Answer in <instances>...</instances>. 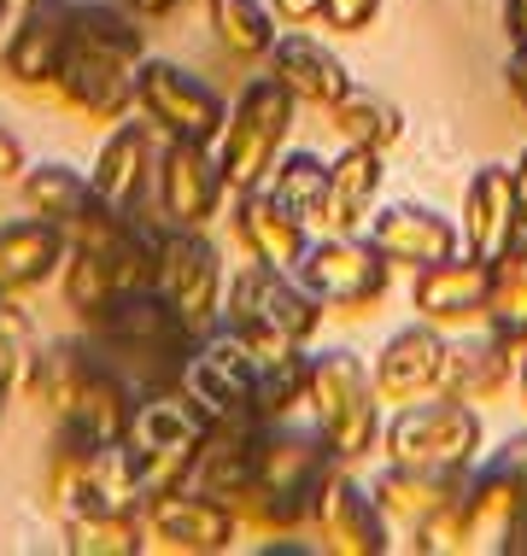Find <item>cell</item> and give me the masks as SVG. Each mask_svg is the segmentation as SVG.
Returning <instances> with one entry per match:
<instances>
[{
    "mask_svg": "<svg viewBox=\"0 0 527 556\" xmlns=\"http://www.w3.org/2000/svg\"><path fill=\"white\" fill-rule=\"evenodd\" d=\"M205 428H211V422H205L200 410H193L183 393H176V387H171V393H141V404H135L124 440H129V451H135V463H141L147 498L188 486Z\"/></svg>",
    "mask_w": 527,
    "mask_h": 556,
    "instance_id": "8",
    "label": "cell"
},
{
    "mask_svg": "<svg viewBox=\"0 0 527 556\" xmlns=\"http://www.w3.org/2000/svg\"><path fill=\"white\" fill-rule=\"evenodd\" d=\"M323 311L328 305L299 281V269L259 264V258H247L223 288V323L259 352V364L293 352V345H311L316 328H323Z\"/></svg>",
    "mask_w": 527,
    "mask_h": 556,
    "instance_id": "4",
    "label": "cell"
},
{
    "mask_svg": "<svg viewBox=\"0 0 527 556\" xmlns=\"http://www.w3.org/2000/svg\"><path fill=\"white\" fill-rule=\"evenodd\" d=\"M7 399H12V387H7V375H0V416H7Z\"/></svg>",
    "mask_w": 527,
    "mask_h": 556,
    "instance_id": "49",
    "label": "cell"
},
{
    "mask_svg": "<svg viewBox=\"0 0 527 556\" xmlns=\"http://www.w3.org/2000/svg\"><path fill=\"white\" fill-rule=\"evenodd\" d=\"M153 539H147L141 516H124V509H77L65 516V551L71 556H141Z\"/></svg>",
    "mask_w": 527,
    "mask_h": 556,
    "instance_id": "35",
    "label": "cell"
},
{
    "mask_svg": "<svg viewBox=\"0 0 527 556\" xmlns=\"http://www.w3.org/2000/svg\"><path fill=\"white\" fill-rule=\"evenodd\" d=\"M499 556H527V509L516 521H510V533H504V545H499Z\"/></svg>",
    "mask_w": 527,
    "mask_h": 556,
    "instance_id": "46",
    "label": "cell"
},
{
    "mask_svg": "<svg viewBox=\"0 0 527 556\" xmlns=\"http://www.w3.org/2000/svg\"><path fill=\"white\" fill-rule=\"evenodd\" d=\"M205 18L229 59H264L276 48V7L269 0H205Z\"/></svg>",
    "mask_w": 527,
    "mask_h": 556,
    "instance_id": "34",
    "label": "cell"
},
{
    "mask_svg": "<svg viewBox=\"0 0 527 556\" xmlns=\"http://www.w3.org/2000/svg\"><path fill=\"white\" fill-rule=\"evenodd\" d=\"M141 521H147V539L164 545V551H176V556H223L240 539L235 509L223 498L193 492V486H176V492L147 498Z\"/></svg>",
    "mask_w": 527,
    "mask_h": 556,
    "instance_id": "17",
    "label": "cell"
},
{
    "mask_svg": "<svg viewBox=\"0 0 527 556\" xmlns=\"http://www.w3.org/2000/svg\"><path fill=\"white\" fill-rule=\"evenodd\" d=\"M463 252L475 258H499L504 247L522 240V212H516V182H510V164H480L463 188Z\"/></svg>",
    "mask_w": 527,
    "mask_h": 556,
    "instance_id": "23",
    "label": "cell"
},
{
    "mask_svg": "<svg viewBox=\"0 0 527 556\" xmlns=\"http://www.w3.org/2000/svg\"><path fill=\"white\" fill-rule=\"evenodd\" d=\"M504 83H510V100L522 106V117H527V48H516L510 53V65H504Z\"/></svg>",
    "mask_w": 527,
    "mask_h": 556,
    "instance_id": "42",
    "label": "cell"
},
{
    "mask_svg": "<svg viewBox=\"0 0 527 556\" xmlns=\"http://www.w3.org/2000/svg\"><path fill=\"white\" fill-rule=\"evenodd\" d=\"M24 170H29V153H24L18 129H12V124H0V182H18Z\"/></svg>",
    "mask_w": 527,
    "mask_h": 556,
    "instance_id": "40",
    "label": "cell"
},
{
    "mask_svg": "<svg viewBox=\"0 0 527 556\" xmlns=\"http://www.w3.org/2000/svg\"><path fill=\"white\" fill-rule=\"evenodd\" d=\"M264 188L276 193L293 217H305L311 229H316V223H323V193H328V164L299 147V153H281L276 159V170H269Z\"/></svg>",
    "mask_w": 527,
    "mask_h": 556,
    "instance_id": "37",
    "label": "cell"
},
{
    "mask_svg": "<svg viewBox=\"0 0 527 556\" xmlns=\"http://www.w3.org/2000/svg\"><path fill=\"white\" fill-rule=\"evenodd\" d=\"M159 147H164V135L147 124V117L129 112L124 124H112L100 141V153H95V170H88L95 193L112 205H129V212H147V205H153V176H159Z\"/></svg>",
    "mask_w": 527,
    "mask_h": 556,
    "instance_id": "18",
    "label": "cell"
},
{
    "mask_svg": "<svg viewBox=\"0 0 527 556\" xmlns=\"http://www.w3.org/2000/svg\"><path fill=\"white\" fill-rule=\"evenodd\" d=\"M516 364L522 352L510 340L487 334H463L446 345V369H440V393L446 399H463V404H487V399H504L510 381H516Z\"/></svg>",
    "mask_w": 527,
    "mask_h": 556,
    "instance_id": "25",
    "label": "cell"
},
{
    "mask_svg": "<svg viewBox=\"0 0 527 556\" xmlns=\"http://www.w3.org/2000/svg\"><path fill=\"white\" fill-rule=\"evenodd\" d=\"M311 422L323 433V445L335 451V463H364L369 451H381V393H375V375L357 352L346 345H323L311 352Z\"/></svg>",
    "mask_w": 527,
    "mask_h": 556,
    "instance_id": "5",
    "label": "cell"
},
{
    "mask_svg": "<svg viewBox=\"0 0 527 556\" xmlns=\"http://www.w3.org/2000/svg\"><path fill=\"white\" fill-rule=\"evenodd\" d=\"M71 235L41 217H12L0 223V293H36L65 269Z\"/></svg>",
    "mask_w": 527,
    "mask_h": 556,
    "instance_id": "26",
    "label": "cell"
},
{
    "mask_svg": "<svg viewBox=\"0 0 527 556\" xmlns=\"http://www.w3.org/2000/svg\"><path fill=\"white\" fill-rule=\"evenodd\" d=\"M7 18H12V0H0V29H7Z\"/></svg>",
    "mask_w": 527,
    "mask_h": 556,
    "instance_id": "50",
    "label": "cell"
},
{
    "mask_svg": "<svg viewBox=\"0 0 527 556\" xmlns=\"http://www.w3.org/2000/svg\"><path fill=\"white\" fill-rule=\"evenodd\" d=\"M457 504H463V528H469V551H499L510 521L527 509V480H516L499 463H475Z\"/></svg>",
    "mask_w": 527,
    "mask_h": 556,
    "instance_id": "28",
    "label": "cell"
},
{
    "mask_svg": "<svg viewBox=\"0 0 527 556\" xmlns=\"http://www.w3.org/2000/svg\"><path fill=\"white\" fill-rule=\"evenodd\" d=\"M516 393H522V404H527V345H522V364H516Z\"/></svg>",
    "mask_w": 527,
    "mask_h": 556,
    "instance_id": "48",
    "label": "cell"
},
{
    "mask_svg": "<svg viewBox=\"0 0 527 556\" xmlns=\"http://www.w3.org/2000/svg\"><path fill=\"white\" fill-rule=\"evenodd\" d=\"M36 357H41V328H36V317H29L24 293H0V375H7L12 393L29 387Z\"/></svg>",
    "mask_w": 527,
    "mask_h": 556,
    "instance_id": "38",
    "label": "cell"
},
{
    "mask_svg": "<svg viewBox=\"0 0 527 556\" xmlns=\"http://www.w3.org/2000/svg\"><path fill=\"white\" fill-rule=\"evenodd\" d=\"M504 36L510 48H527V0H504Z\"/></svg>",
    "mask_w": 527,
    "mask_h": 556,
    "instance_id": "44",
    "label": "cell"
},
{
    "mask_svg": "<svg viewBox=\"0 0 527 556\" xmlns=\"http://www.w3.org/2000/svg\"><path fill=\"white\" fill-rule=\"evenodd\" d=\"M135 65L141 59H124V53H105V48H83L71 41L65 65L53 77V94L65 112H77L83 124H124L135 112Z\"/></svg>",
    "mask_w": 527,
    "mask_h": 556,
    "instance_id": "16",
    "label": "cell"
},
{
    "mask_svg": "<svg viewBox=\"0 0 527 556\" xmlns=\"http://www.w3.org/2000/svg\"><path fill=\"white\" fill-rule=\"evenodd\" d=\"M487 258L475 252H451V258L416 269L411 281V311L434 328H469L487 317Z\"/></svg>",
    "mask_w": 527,
    "mask_h": 556,
    "instance_id": "21",
    "label": "cell"
},
{
    "mask_svg": "<svg viewBox=\"0 0 527 556\" xmlns=\"http://www.w3.org/2000/svg\"><path fill=\"white\" fill-rule=\"evenodd\" d=\"M305 393H311V352H305V345H293V352L264 357V364H259L252 410H259L264 422H281V416H293L299 404H305Z\"/></svg>",
    "mask_w": 527,
    "mask_h": 556,
    "instance_id": "36",
    "label": "cell"
},
{
    "mask_svg": "<svg viewBox=\"0 0 527 556\" xmlns=\"http://www.w3.org/2000/svg\"><path fill=\"white\" fill-rule=\"evenodd\" d=\"M381 182H387V153H375V147H346V153L328 164V193H323V223H316V235H357L375 217Z\"/></svg>",
    "mask_w": 527,
    "mask_h": 556,
    "instance_id": "27",
    "label": "cell"
},
{
    "mask_svg": "<svg viewBox=\"0 0 527 556\" xmlns=\"http://www.w3.org/2000/svg\"><path fill=\"white\" fill-rule=\"evenodd\" d=\"M153 288L171 299L176 317L205 340L211 328L223 323V288H229V269H223L217 240H211L205 229H164Z\"/></svg>",
    "mask_w": 527,
    "mask_h": 556,
    "instance_id": "12",
    "label": "cell"
},
{
    "mask_svg": "<svg viewBox=\"0 0 527 556\" xmlns=\"http://www.w3.org/2000/svg\"><path fill=\"white\" fill-rule=\"evenodd\" d=\"M335 451L323 445V433L293 428V416L281 422H259V440H252V480L229 498L235 521L252 533H299L311 528V498L316 480L328 475Z\"/></svg>",
    "mask_w": 527,
    "mask_h": 556,
    "instance_id": "2",
    "label": "cell"
},
{
    "mask_svg": "<svg viewBox=\"0 0 527 556\" xmlns=\"http://www.w3.org/2000/svg\"><path fill=\"white\" fill-rule=\"evenodd\" d=\"M24 399H36L53 422L83 428L88 440H124L135 404H141V387L88 334H71V340H41Z\"/></svg>",
    "mask_w": 527,
    "mask_h": 556,
    "instance_id": "1",
    "label": "cell"
},
{
    "mask_svg": "<svg viewBox=\"0 0 527 556\" xmlns=\"http://www.w3.org/2000/svg\"><path fill=\"white\" fill-rule=\"evenodd\" d=\"M124 7H129L141 24H159V18H171V12L183 7V0H124Z\"/></svg>",
    "mask_w": 527,
    "mask_h": 556,
    "instance_id": "45",
    "label": "cell"
},
{
    "mask_svg": "<svg viewBox=\"0 0 527 556\" xmlns=\"http://www.w3.org/2000/svg\"><path fill=\"white\" fill-rule=\"evenodd\" d=\"M264 71L288 88L299 106H316V112H328L335 100L352 94V71H346V59L335 48H323L316 36H305V29L276 36V48L264 53Z\"/></svg>",
    "mask_w": 527,
    "mask_h": 556,
    "instance_id": "22",
    "label": "cell"
},
{
    "mask_svg": "<svg viewBox=\"0 0 527 556\" xmlns=\"http://www.w3.org/2000/svg\"><path fill=\"white\" fill-rule=\"evenodd\" d=\"M311 528L323 539V551H335V556H387L393 551V521L381 516L375 492L352 480V463H328V475L316 480Z\"/></svg>",
    "mask_w": 527,
    "mask_h": 556,
    "instance_id": "15",
    "label": "cell"
},
{
    "mask_svg": "<svg viewBox=\"0 0 527 556\" xmlns=\"http://www.w3.org/2000/svg\"><path fill=\"white\" fill-rule=\"evenodd\" d=\"M463 480H469V475L404 469V463H387V469L369 480V492H375V504H381V516H387V521H404V528H416V521H428L440 504L457 498Z\"/></svg>",
    "mask_w": 527,
    "mask_h": 556,
    "instance_id": "29",
    "label": "cell"
},
{
    "mask_svg": "<svg viewBox=\"0 0 527 556\" xmlns=\"http://www.w3.org/2000/svg\"><path fill=\"white\" fill-rule=\"evenodd\" d=\"M18 193H24V212L41 217V223H59V229L71 235V223L83 217V205L95 200V182H88L83 170H71V164H29L18 176Z\"/></svg>",
    "mask_w": 527,
    "mask_h": 556,
    "instance_id": "31",
    "label": "cell"
},
{
    "mask_svg": "<svg viewBox=\"0 0 527 556\" xmlns=\"http://www.w3.org/2000/svg\"><path fill=\"white\" fill-rule=\"evenodd\" d=\"M480 323H487L499 340H510L516 352L527 345V235L492 258V269H487V317Z\"/></svg>",
    "mask_w": 527,
    "mask_h": 556,
    "instance_id": "32",
    "label": "cell"
},
{
    "mask_svg": "<svg viewBox=\"0 0 527 556\" xmlns=\"http://www.w3.org/2000/svg\"><path fill=\"white\" fill-rule=\"evenodd\" d=\"M299 281L323 299L328 311H346V317H364L387 299L393 288V264L357 235H316L299 258Z\"/></svg>",
    "mask_w": 527,
    "mask_h": 556,
    "instance_id": "11",
    "label": "cell"
},
{
    "mask_svg": "<svg viewBox=\"0 0 527 556\" xmlns=\"http://www.w3.org/2000/svg\"><path fill=\"white\" fill-rule=\"evenodd\" d=\"M235 193L223 182V164L211 141H171L159 147V176H153V205L171 229H211L217 212Z\"/></svg>",
    "mask_w": 527,
    "mask_h": 556,
    "instance_id": "13",
    "label": "cell"
},
{
    "mask_svg": "<svg viewBox=\"0 0 527 556\" xmlns=\"http://www.w3.org/2000/svg\"><path fill=\"white\" fill-rule=\"evenodd\" d=\"M328 124H335V135H340L346 147H375V153H393V147L404 141V112L387 94L357 88V83H352V94H346V100L328 106Z\"/></svg>",
    "mask_w": 527,
    "mask_h": 556,
    "instance_id": "33",
    "label": "cell"
},
{
    "mask_svg": "<svg viewBox=\"0 0 527 556\" xmlns=\"http://www.w3.org/2000/svg\"><path fill=\"white\" fill-rule=\"evenodd\" d=\"M269 7H276L281 24H311V18H323V0H269Z\"/></svg>",
    "mask_w": 527,
    "mask_h": 556,
    "instance_id": "43",
    "label": "cell"
},
{
    "mask_svg": "<svg viewBox=\"0 0 527 556\" xmlns=\"http://www.w3.org/2000/svg\"><path fill=\"white\" fill-rule=\"evenodd\" d=\"M135 112H141L159 135H171V141H211L217 147L229 100H223L205 77L183 71L176 59L147 53L141 65H135Z\"/></svg>",
    "mask_w": 527,
    "mask_h": 556,
    "instance_id": "9",
    "label": "cell"
},
{
    "mask_svg": "<svg viewBox=\"0 0 527 556\" xmlns=\"http://www.w3.org/2000/svg\"><path fill=\"white\" fill-rule=\"evenodd\" d=\"M293 112H299V100L276 77H269V71H264V77H252L235 94L229 117H223V135H217V164H223V182H229V193H247V188H264L269 182L276 159L288 153Z\"/></svg>",
    "mask_w": 527,
    "mask_h": 556,
    "instance_id": "7",
    "label": "cell"
},
{
    "mask_svg": "<svg viewBox=\"0 0 527 556\" xmlns=\"http://www.w3.org/2000/svg\"><path fill=\"white\" fill-rule=\"evenodd\" d=\"M83 334L129 375L141 393H171L183 381V364L193 357L200 334L171 311V299L159 288H124L112 293L95 317L83 323Z\"/></svg>",
    "mask_w": 527,
    "mask_h": 556,
    "instance_id": "3",
    "label": "cell"
},
{
    "mask_svg": "<svg viewBox=\"0 0 527 556\" xmlns=\"http://www.w3.org/2000/svg\"><path fill=\"white\" fill-rule=\"evenodd\" d=\"M375 12H381V0H323V24L340 29V36H357V29H369Z\"/></svg>",
    "mask_w": 527,
    "mask_h": 556,
    "instance_id": "39",
    "label": "cell"
},
{
    "mask_svg": "<svg viewBox=\"0 0 527 556\" xmlns=\"http://www.w3.org/2000/svg\"><path fill=\"white\" fill-rule=\"evenodd\" d=\"M369 247L381 252L387 264H404L416 276V269L463 252V229L446 212H434V205L399 200V205H381V212L369 217Z\"/></svg>",
    "mask_w": 527,
    "mask_h": 556,
    "instance_id": "19",
    "label": "cell"
},
{
    "mask_svg": "<svg viewBox=\"0 0 527 556\" xmlns=\"http://www.w3.org/2000/svg\"><path fill=\"white\" fill-rule=\"evenodd\" d=\"M487 463H499V469H510L516 480H527V428H522V433H510V440H504L499 451H492Z\"/></svg>",
    "mask_w": 527,
    "mask_h": 556,
    "instance_id": "41",
    "label": "cell"
},
{
    "mask_svg": "<svg viewBox=\"0 0 527 556\" xmlns=\"http://www.w3.org/2000/svg\"><path fill=\"white\" fill-rule=\"evenodd\" d=\"M446 328L434 323H411L399 328V334H387V345L375 352V393H381V404H416L428 393H440V369H446Z\"/></svg>",
    "mask_w": 527,
    "mask_h": 556,
    "instance_id": "20",
    "label": "cell"
},
{
    "mask_svg": "<svg viewBox=\"0 0 527 556\" xmlns=\"http://www.w3.org/2000/svg\"><path fill=\"white\" fill-rule=\"evenodd\" d=\"M510 182H516V212H522V235H527V153L510 164Z\"/></svg>",
    "mask_w": 527,
    "mask_h": 556,
    "instance_id": "47",
    "label": "cell"
},
{
    "mask_svg": "<svg viewBox=\"0 0 527 556\" xmlns=\"http://www.w3.org/2000/svg\"><path fill=\"white\" fill-rule=\"evenodd\" d=\"M71 29H77V0H18V18L0 29V77L29 94L53 88L71 53Z\"/></svg>",
    "mask_w": 527,
    "mask_h": 556,
    "instance_id": "14",
    "label": "cell"
},
{
    "mask_svg": "<svg viewBox=\"0 0 527 556\" xmlns=\"http://www.w3.org/2000/svg\"><path fill=\"white\" fill-rule=\"evenodd\" d=\"M480 445H487V422H480L475 404L428 393L416 404H393L381 428V451L387 463H404V469H446V475H469L480 463Z\"/></svg>",
    "mask_w": 527,
    "mask_h": 556,
    "instance_id": "6",
    "label": "cell"
},
{
    "mask_svg": "<svg viewBox=\"0 0 527 556\" xmlns=\"http://www.w3.org/2000/svg\"><path fill=\"white\" fill-rule=\"evenodd\" d=\"M235 240L247 247V258L299 269V258L311 247V223L293 217L269 188H247V193H235Z\"/></svg>",
    "mask_w": 527,
    "mask_h": 556,
    "instance_id": "24",
    "label": "cell"
},
{
    "mask_svg": "<svg viewBox=\"0 0 527 556\" xmlns=\"http://www.w3.org/2000/svg\"><path fill=\"white\" fill-rule=\"evenodd\" d=\"M252 387H259V352H252L229 323H217L183 364L176 393H183L205 422H247V416H259L252 410Z\"/></svg>",
    "mask_w": 527,
    "mask_h": 556,
    "instance_id": "10",
    "label": "cell"
},
{
    "mask_svg": "<svg viewBox=\"0 0 527 556\" xmlns=\"http://www.w3.org/2000/svg\"><path fill=\"white\" fill-rule=\"evenodd\" d=\"M95 445L83 428L71 422H53V440H48V457H41V492H48V509L59 521L77 516L88 504V463H95Z\"/></svg>",
    "mask_w": 527,
    "mask_h": 556,
    "instance_id": "30",
    "label": "cell"
}]
</instances>
